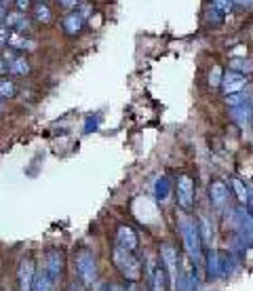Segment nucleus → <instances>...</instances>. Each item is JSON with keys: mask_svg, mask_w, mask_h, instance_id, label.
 <instances>
[{"mask_svg": "<svg viewBox=\"0 0 253 291\" xmlns=\"http://www.w3.org/2000/svg\"><path fill=\"white\" fill-rule=\"evenodd\" d=\"M114 264H116V268L129 278V281H137L139 274H141L139 262L133 258V255H131V251H127L123 247H116L114 249Z\"/></svg>", "mask_w": 253, "mask_h": 291, "instance_id": "nucleus-1", "label": "nucleus"}, {"mask_svg": "<svg viewBox=\"0 0 253 291\" xmlns=\"http://www.w3.org/2000/svg\"><path fill=\"white\" fill-rule=\"evenodd\" d=\"M76 268H78V274L82 278L84 285H91L97 276V266H95V260L91 253H80L76 258Z\"/></svg>", "mask_w": 253, "mask_h": 291, "instance_id": "nucleus-2", "label": "nucleus"}, {"mask_svg": "<svg viewBox=\"0 0 253 291\" xmlns=\"http://www.w3.org/2000/svg\"><path fill=\"white\" fill-rule=\"evenodd\" d=\"M192 196H194V182H192L188 176H182L177 180V199L184 209H190Z\"/></svg>", "mask_w": 253, "mask_h": 291, "instance_id": "nucleus-3", "label": "nucleus"}, {"mask_svg": "<svg viewBox=\"0 0 253 291\" xmlns=\"http://www.w3.org/2000/svg\"><path fill=\"white\" fill-rule=\"evenodd\" d=\"M34 264L32 260H23L19 266V291H32L34 287Z\"/></svg>", "mask_w": 253, "mask_h": 291, "instance_id": "nucleus-4", "label": "nucleus"}, {"mask_svg": "<svg viewBox=\"0 0 253 291\" xmlns=\"http://www.w3.org/2000/svg\"><path fill=\"white\" fill-rule=\"evenodd\" d=\"M116 241H118V247H123L127 251H133L137 247V235L129 226H120L116 230Z\"/></svg>", "mask_w": 253, "mask_h": 291, "instance_id": "nucleus-5", "label": "nucleus"}, {"mask_svg": "<svg viewBox=\"0 0 253 291\" xmlns=\"http://www.w3.org/2000/svg\"><path fill=\"white\" fill-rule=\"evenodd\" d=\"M7 62H9V72H13L17 76L30 72V64L26 62V57H17L15 53H7Z\"/></svg>", "mask_w": 253, "mask_h": 291, "instance_id": "nucleus-6", "label": "nucleus"}, {"mask_svg": "<svg viewBox=\"0 0 253 291\" xmlns=\"http://www.w3.org/2000/svg\"><path fill=\"white\" fill-rule=\"evenodd\" d=\"M46 272H49L53 283L62 276V255H59L57 251H51L49 258H46Z\"/></svg>", "mask_w": 253, "mask_h": 291, "instance_id": "nucleus-7", "label": "nucleus"}, {"mask_svg": "<svg viewBox=\"0 0 253 291\" xmlns=\"http://www.w3.org/2000/svg\"><path fill=\"white\" fill-rule=\"evenodd\" d=\"M163 260L167 264V270H169V276H171V281L175 283V272H177V253L171 245H165L163 247Z\"/></svg>", "mask_w": 253, "mask_h": 291, "instance_id": "nucleus-8", "label": "nucleus"}, {"mask_svg": "<svg viewBox=\"0 0 253 291\" xmlns=\"http://www.w3.org/2000/svg\"><path fill=\"white\" fill-rule=\"evenodd\" d=\"M51 285H53V281H51L49 272H46V268H44V270H38V272H36L32 291H51Z\"/></svg>", "mask_w": 253, "mask_h": 291, "instance_id": "nucleus-9", "label": "nucleus"}, {"mask_svg": "<svg viewBox=\"0 0 253 291\" xmlns=\"http://www.w3.org/2000/svg\"><path fill=\"white\" fill-rule=\"evenodd\" d=\"M150 281L154 291H165V272L161 268H156L154 260H150Z\"/></svg>", "mask_w": 253, "mask_h": 291, "instance_id": "nucleus-10", "label": "nucleus"}, {"mask_svg": "<svg viewBox=\"0 0 253 291\" xmlns=\"http://www.w3.org/2000/svg\"><path fill=\"white\" fill-rule=\"evenodd\" d=\"M82 23H84V19H82L80 13H70V15L64 19V28H66L68 34H76V32H80Z\"/></svg>", "mask_w": 253, "mask_h": 291, "instance_id": "nucleus-11", "label": "nucleus"}, {"mask_svg": "<svg viewBox=\"0 0 253 291\" xmlns=\"http://www.w3.org/2000/svg\"><path fill=\"white\" fill-rule=\"evenodd\" d=\"M243 76H236V74H232V72H228V76H226V80H224V91L226 93H232V91H238L240 87H243Z\"/></svg>", "mask_w": 253, "mask_h": 291, "instance_id": "nucleus-12", "label": "nucleus"}, {"mask_svg": "<svg viewBox=\"0 0 253 291\" xmlns=\"http://www.w3.org/2000/svg\"><path fill=\"white\" fill-rule=\"evenodd\" d=\"M9 44L13 49H34V42H30L28 38H23L21 34H9Z\"/></svg>", "mask_w": 253, "mask_h": 291, "instance_id": "nucleus-13", "label": "nucleus"}, {"mask_svg": "<svg viewBox=\"0 0 253 291\" xmlns=\"http://www.w3.org/2000/svg\"><path fill=\"white\" fill-rule=\"evenodd\" d=\"M5 23H7V26H11V28H19V30L26 28L28 30V19L23 17L21 13H9L5 17Z\"/></svg>", "mask_w": 253, "mask_h": 291, "instance_id": "nucleus-14", "label": "nucleus"}, {"mask_svg": "<svg viewBox=\"0 0 253 291\" xmlns=\"http://www.w3.org/2000/svg\"><path fill=\"white\" fill-rule=\"evenodd\" d=\"M34 15H36V19L42 21V23L51 21V11H49V7H46V5H38V7H36Z\"/></svg>", "mask_w": 253, "mask_h": 291, "instance_id": "nucleus-15", "label": "nucleus"}, {"mask_svg": "<svg viewBox=\"0 0 253 291\" xmlns=\"http://www.w3.org/2000/svg\"><path fill=\"white\" fill-rule=\"evenodd\" d=\"M15 95V85L9 80H0V97H13Z\"/></svg>", "mask_w": 253, "mask_h": 291, "instance_id": "nucleus-16", "label": "nucleus"}, {"mask_svg": "<svg viewBox=\"0 0 253 291\" xmlns=\"http://www.w3.org/2000/svg\"><path fill=\"white\" fill-rule=\"evenodd\" d=\"M232 3H234V0H213V7H215V11H218L220 15H226L228 11L232 9Z\"/></svg>", "mask_w": 253, "mask_h": 291, "instance_id": "nucleus-17", "label": "nucleus"}, {"mask_svg": "<svg viewBox=\"0 0 253 291\" xmlns=\"http://www.w3.org/2000/svg\"><path fill=\"white\" fill-rule=\"evenodd\" d=\"M211 194H213V201H215V205H222V199H224V186H222L220 182H215V184H213V190H211Z\"/></svg>", "mask_w": 253, "mask_h": 291, "instance_id": "nucleus-18", "label": "nucleus"}, {"mask_svg": "<svg viewBox=\"0 0 253 291\" xmlns=\"http://www.w3.org/2000/svg\"><path fill=\"white\" fill-rule=\"evenodd\" d=\"M5 42H9V32L0 26V44H5Z\"/></svg>", "mask_w": 253, "mask_h": 291, "instance_id": "nucleus-19", "label": "nucleus"}, {"mask_svg": "<svg viewBox=\"0 0 253 291\" xmlns=\"http://www.w3.org/2000/svg\"><path fill=\"white\" fill-rule=\"evenodd\" d=\"M30 7V0H17V9L19 11H26Z\"/></svg>", "mask_w": 253, "mask_h": 291, "instance_id": "nucleus-20", "label": "nucleus"}, {"mask_svg": "<svg viewBox=\"0 0 253 291\" xmlns=\"http://www.w3.org/2000/svg\"><path fill=\"white\" fill-rule=\"evenodd\" d=\"M59 3H62L64 7H68V9H70V7H74V5L78 3V0H59Z\"/></svg>", "mask_w": 253, "mask_h": 291, "instance_id": "nucleus-21", "label": "nucleus"}, {"mask_svg": "<svg viewBox=\"0 0 253 291\" xmlns=\"http://www.w3.org/2000/svg\"><path fill=\"white\" fill-rule=\"evenodd\" d=\"M5 72H7V66H5L3 60H0V74H5Z\"/></svg>", "mask_w": 253, "mask_h": 291, "instance_id": "nucleus-22", "label": "nucleus"}, {"mask_svg": "<svg viewBox=\"0 0 253 291\" xmlns=\"http://www.w3.org/2000/svg\"><path fill=\"white\" fill-rule=\"evenodd\" d=\"M238 3H243V5H249V7H251V5H253V0H238Z\"/></svg>", "mask_w": 253, "mask_h": 291, "instance_id": "nucleus-23", "label": "nucleus"}, {"mask_svg": "<svg viewBox=\"0 0 253 291\" xmlns=\"http://www.w3.org/2000/svg\"><path fill=\"white\" fill-rule=\"evenodd\" d=\"M112 291H123V287H118V285H112Z\"/></svg>", "mask_w": 253, "mask_h": 291, "instance_id": "nucleus-24", "label": "nucleus"}, {"mask_svg": "<svg viewBox=\"0 0 253 291\" xmlns=\"http://www.w3.org/2000/svg\"><path fill=\"white\" fill-rule=\"evenodd\" d=\"M0 110H3V103H0Z\"/></svg>", "mask_w": 253, "mask_h": 291, "instance_id": "nucleus-25", "label": "nucleus"}, {"mask_svg": "<svg viewBox=\"0 0 253 291\" xmlns=\"http://www.w3.org/2000/svg\"><path fill=\"white\" fill-rule=\"evenodd\" d=\"M0 5H3V0H0Z\"/></svg>", "mask_w": 253, "mask_h": 291, "instance_id": "nucleus-26", "label": "nucleus"}, {"mask_svg": "<svg viewBox=\"0 0 253 291\" xmlns=\"http://www.w3.org/2000/svg\"><path fill=\"white\" fill-rule=\"evenodd\" d=\"M40 3H42V0H40Z\"/></svg>", "mask_w": 253, "mask_h": 291, "instance_id": "nucleus-27", "label": "nucleus"}]
</instances>
